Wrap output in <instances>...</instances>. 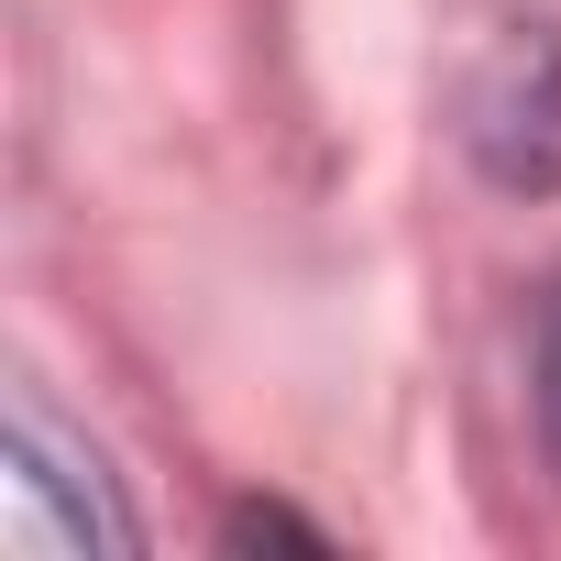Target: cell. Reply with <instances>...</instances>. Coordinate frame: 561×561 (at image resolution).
Instances as JSON below:
<instances>
[{"label":"cell","instance_id":"cell-1","mask_svg":"<svg viewBox=\"0 0 561 561\" xmlns=\"http://www.w3.org/2000/svg\"><path fill=\"white\" fill-rule=\"evenodd\" d=\"M539 419H550V440H561V287H550V309H539Z\"/></svg>","mask_w":561,"mask_h":561}]
</instances>
